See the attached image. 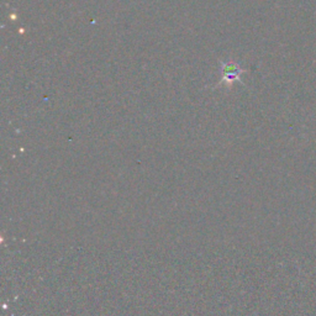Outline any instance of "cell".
Here are the masks:
<instances>
[{
  "instance_id": "6da1fadb",
  "label": "cell",
  "mask_w": 316,
  "mask_h": 316,
  "mask_svg": "<svg viewBox=\"0 0 316 316\" xmlns=\"http://www.w3.org/2000/svg\"><path fill=\"white\" fill-rule=\"evenodd\" d=\"M222 70H224V78L221 83H226L228 86L235 80H238L240 74L244 70H240L238 66L236 63H222Z\"/></svg>"
}]
</instances>
